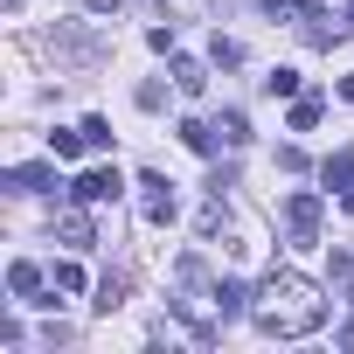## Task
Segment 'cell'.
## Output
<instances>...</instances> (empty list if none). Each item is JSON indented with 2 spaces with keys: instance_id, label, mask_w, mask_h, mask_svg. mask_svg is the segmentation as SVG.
I'll use <instances>...</instances> for the list:
<instances>
[{
  "instance_id": "20",
  "label": "cell",
  "mask_w": 354,
  "mask_h": 354,
  "mask_svg": "<svg viewBox=\"0 0 354 354\" xmlns=\"http://www.w3.org/2000/svg\"><path fill=\"white\" fill-rule=\"evenodd\" d=\"M264 8H271V15H299V0H264Z\"/></svg>"
},
{
  "instance_id": "8",
  "label": "cell",
  "mask_w": 354,
  "mask_h": 354,
  "mask_svg": "<svg viewBox=\"0 0 354 354\" xmlns=\"http://www.w3.org/2000/svg\"><path fill=\"white\" fill-rule=\"evenodd\" d=\"M174 132H181V146H188V153H202V160L216 153V125H202V118H181Z\"/></svg>"
},
{
  "instance_id": "6",
  "label": "cell",
  "mask_w": 354,
  "mask_h": 354,
  "mask_svg": "<svg viewBox=\"0 0 354 354\" xmlns=\"http://www.w3.org/2000/svg\"><path fill=\"white\" fill-rule=\"evenodd\" d=\"M56 236H63V243H77V250H84V243H97V230H91V216H84V209H63V216H56Z\"/></svg>"
},
{
  "instance_id": "17",
  "label": "cell",
  "mask_w": 354,
  "mask_h": 354,
  "mask_svg": "<svg viewBox=\"0 0 354 354\" xmlns=\"http://www.w3.org/2000/svg\"><path fill=\"white\" fill-rule=\"evenodd\" d=\"M84 139H91V153H111V125L104 118H84Z\"/></svg>"
},
{
  "instance_id": "13",
  "label": "cell",
  "mask_w": 354,
  "mask_h": 354,
  "mask_svg": "<svg viewBox=\"0 0 354 354\" xmlns=\"http://www.w3.org/2000/svg\"><path fill=\"white\" fill-rule=\"evenodd\" d=\"M91 306H97V313H118V306H125V278L111 271V278L97 285V299H91Z\"/></svg>"
},
{
  "instance_id": "10",
  "label": "cell",
  "mask_w": 354,
  "mask_h": 354,
  "mask_svg": "<svg viewBox=\"0 0 354 354\" xmlns=\"http://www.w3.org/2000/svg\"><path fill=\"white\" fill-rule=\"evenodd\" d=\"M319 181H326V188H354V146H347V153H333V160L319 167Z\"/></svg>"
},
{
  "instance_id": "14",
  "label": "cell",
  "mask_w": 354,
  "mask_h": 354,
  "mask_svg": "<svg viewBox=\"0 0 354 354\" xmlns=\"http://www.w3.org/2000/svg\"><path fill=\"white\" fill-rule=\"evenodd\" d=\"M285 125H292V132H313V125H319V97H299V104H292V118H285Z\"/></svg>"
},
{
  "instance_id": "4",
  "label": "cell",
  "mask_w": 354,
  "mask_h": 354,
  "mask_svg": "<svg viewBox=\"0 0 354 354\" xmlns=\"http://www.w3.org/2000/svg\"><path fill=\"white\" fill-rule=\"evenodd\" d=\"M285 230H292V243H319V195H285Z\"/></svg>"
},
{
  "instance_id": "15",
  "label": "cell",
  "mask_w": 354,
  "mask_h": 354,
  "mask_svg": "<svg viewBox=\"0 0 354 354\" xmlns=\"http://www.w3.org/2000/svg\"><path fill=\"white\" fill-rule=\"evenodd\" d=\"M216 132H223L230 146H243V139H250V118H243V111H223V118H216Z\"/></svg>"
},
{
  "instance_id": "12",
  "label": "cell",
  "mask_w": 354,
  "mask_h": 354,
  "mask_svg": "<svg viewBox=\"0 0 354 354\" xmlns=\"http://www.w3.org/2000/svg\"><path fill=\"white\" fill-rule=\"evenodd\" d=\"M243 306H250V292H243V285H230V278H223V285H216V313H223V319H236V313H243Z\"/></svg>"
},
{
  "instance_id": "3",
  "label": "cell",
  "mask_w": 354,
  "mask_h": 354,
  "mask_svg": "<svg viewBox=\"0 0 354 354\" xmlns=\"http://www.w3.org/2000/svg\"><path fill=\"white\" fill-rule=\"evenodd\" d=\"M118 188H125V181H118V167H84L77 181H70V195H77L84 209H97V202H118Z\"/></svg>"
},
{
  "instance_id": "16",
  "label": "cell",
  "mask_w": 354,
  "mask_h": 354,
  "mask_svg": "<svg viewBox=\"0 0 354 354\" xmlns=\"http://www.w3.org/2000/svg\"><path fill=\"white\" fill-rule=\"evenodd\" d=\"M264 91H271V97H299V70H271Z\"/></svg>"
},
{
  "instance_id": "19",
  "label": "cell",
  "mask_w": 354,
  "mask_h": 354,
  "mask_svg": "<svg viewBox=\"0 0 354 354\" xmlns=\"http://www.w3.org/2000/svg\"><path fill=\"white\" fill-rule=\"evenodd\" d=\"M195 230H202V236H216V230H223V195H216V202L195 216Z\"/></svg>"
},
{
  "instance_id": "23",
  "label": "cell",
  "mask_w": 354,
  "mask_h": 354,
  "mask_svg": "<svg viewBox=\"0 0 354 354\" xmlns=\"http://www.w3.org/2000/svg\"><path fill=\"white\" fill-rule=\"evenodd\" d=\"M340 209H347V216H354V188H340Z\"/></svg>"
},
{
  "instance_id": "7",
  "label": "cell",
  "mask_w": 354,
  "mask_h": 354,
  "mask_svg": "<svg viewBox=\"0 0 354 354\" xmlns=\"http://www.w3.org/2000/svg\"><path fill=\"white\" fill-rule=\"evenodd\" d=\"M174 91H188V97H202V91H209V70H202L195 56H174Z\"/></svg>"
},
{
  "instance_id": "21",
  "label": "cell",
  "mask_w": 354,
  "mask_h": 354,
  "mask_svg": "<svg viewBox=\"0 0 354 354\" xmlns=\"http://www.w3.org/2000/svg\"><path fill=\"white\" fill-rule=\"evenodd\" d=\"M84 8H91V15H118V0H84Z\"/></svg>"
},
{
  "instance_id": "24",
  "label": "cell",
  "mask_w": 354,
  "mask_h": 354,
  "mask_svg": "<svg viewBox=\"0 0 354 354\" xmlns=\"http://www.w3.org/2000/svg\"><path fill=\"white\" fill-rule=\"evenodd\" d=\"M347 15H354V0H347Z\"/></svg>"
},
{
  "instance_id": "22",
  "label": "cell",
  "mask_w": 354,
  "mask_h": 354,
  "mask_svg": "<svg viewBox=\"0 0 354 354\" xmlns=\"http://www.w3.org/2000/svg\"><path fill=\"white\" fill-rule=\"evenodd\" d=\"M340 97H347V104H354V77H340Z\"/></svg>"
},
{
  "instance_id": "2",
  "label": "cell",
  "mask_w": 354,
  "mask_h": 354,
  "mask_svg": "<svg viewBox=\"0 0 354 354\" xmlns=\"http://www.w3.org/2000/svg\"><path fill=\"white\" fill-rule=\"evenodd\" d=\"M139 216H146L153 230L174 223V181H167V174H139Z\"/></svg>"
},
{
  "instance_id": "9",
  "label": "cell",
  "mask_w": 354,
  "mask_h": 354,
  "mask_svg": "<svg viewBox=\"0 0 354 354\" xmlns=\"http://www.w3.org/2000/svg\"><path fill=\"white\" fill-rule=\"evenodd\" d=\"M8 292H15V299H35V292H42V271H35L28 257H15V264H8Z\"/></svg>"
},
{
  "instance_id": "5",
  "label": "cell",
  "mask_w": 354,
  "mask_h": 354,
  "mask_svg": "<svg viewBox=\"0 0 354 354\" xmlns=\"http://www.w3.org/2000/svg\"><path fill=\"white\" fill-rule=\"evenodd\" d=\"M8 188H15V195H42V188H56V167H42V160L8 167Z\"/></svg>"
},
{
  "instance_id": "18",
  "label": "cell",
  "mask_w": 354,
  "mask_h": 354,
  "mask_svg": "<svg viewBox=\"0 0 354 354\" xmlns=\"http://www.w3.org/2000/svg\"><path fill=\"white\" fill-rule=\"evenodd\" d=\"M91 278H84V264H56V292H84Z\"/></svg>"
},
{
  "instance_id": "1",
  "label": "cell",
  "mask_w": 354,
  "mask_h": 354,
  "mask_svg": "<svg viewBox=\"0 0 354 354\" xmlns=\"http://www.w3.org/2000/svg\"><path fill=\"white\" fill-rule=\"evenodd\" d=\"M257 326H264L271 340H299V333L326 326V299H319V285L299 278V271H271V278L257 285Z\"/></svg>"
},
{
  "instance_id": "11",
  "label": "cell",
  "mask_w": 354,
  "mask_h": 354,
  "mask_svg": "<svg viewBox=\"0 0 354 354\" xmlns=\"http://www.w3.org/2000/svg\"><path fill=\"white\" fill-rule=\"evenodd\" d=\"M77 153H91L84 125H77V132H49V160H77Z\"/></svg>"
}]
</instances>
